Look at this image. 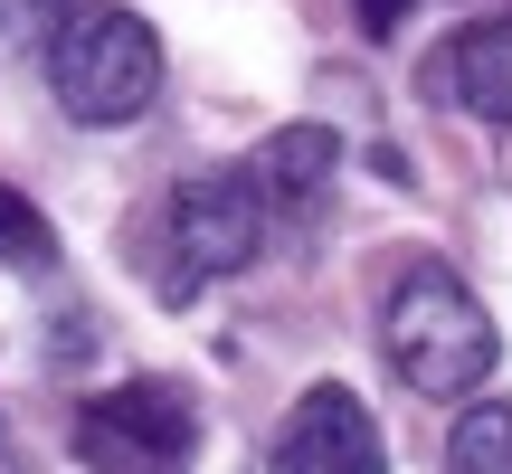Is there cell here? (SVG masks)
<instances>
[{
    "mask_svg": "<svg viewBox=\"0 0 512 474\" xmlns=\"http://www.w3.org/2000/svg\"><path fill=\"white\" fill-rule=\"evenodd\" d=\"M380 342H389V370H399L418 399H465V389H484L494 361H503L494 313H484L475 285H456L446 266H408L399 285H389Z\"/></svg>",
    "mask_w": 512,
    "mask_h": 474,
    "instance_id": "obj_1",
    "label": "cell"
},
{
    "mask_svg": "<svg viewBox=\"0 0 512 474\" xmlns=\"http://www.w3.org/2000/svg\"><path fill=\"white\" fill-rule=\"evenodd\" d=\"M48 86L95 133L133 124L162 95V38H152V19L114 10V0H67L57 29H48Z\"/></svg>",
    "mask_w": 512,
    "mask_h": 474,
    "instance_id": "obj_2",
    "label": "cell"
},
{
    "mask_svg": "<svg viewBox=\"0 0 512 474\" xmlns=\"http://www.w3.org/2000/svg\"><path fill=\"white\" fill-rule=\"evenodd\" d=\"M266 247V200L247 171H190L162 200V304H190L200 285L238 275Z\"/></svg>",
    "mask_w": 512,
    "mask_h": 474,
    "instance_id": "obj_3",
    "label": "cell"
},
{
    "mask_svg": "<svg viewBox=\"0 0 512 474\" xmlns=\"http://www.w3.org/2000/svg\"><path fill=\"white\" fill-rule=\"evenodd\" d=\"M200 446V418L171 380H124L76 408V456L95 474H181Z\"/></svg>",
    "mask_w": 512,
    "mask_h": 474,
    "instance_id": "obj_4",
    "label": "cell"
},
{
    "mask_svg": "<svg viewBox=\"0 0 512 474\" xmlns=\"http://www.w3.org/2000/svg\"><path fill=\"white\" fill-rule=\"evenodd\" d=\"M266 474H389L380 418L361 408V389L313 380L304 399L285 408V427H275V456H266Z\"/></svg>",
    "mask_w": 512,
    "mask_h": 474,
    "instance_id": "obj_5",
    "label": "cell"
},
{
    "mask_svg": "<svg viewBox=\"0 0 512 474\" xmlns=\"http://www.w3.org/2000/svg\"><path fill=\"white\" fill-rule=\"evenodd\" d=\"M427 95L475 114V124H512V10L446 38V48L427 57Z\"/></svg>",
    "mask_w": 512,
    "mask_h": 474,
    "instance_id": "obj_6",
    "label": "cell"
},
{
    "mask_svg": "<svg viewBox=\"0 0 512 474\" xmlns=\"http://www.w3.org/2000/svg\"><path fill=\"white\" fill-rule=\"evenodd\" d=\"M332 162H342L332 124H285V133H275V143L247 162V181H256V200H285V209H304L313 190L332 181Z\"/></svg>",
    "mask_w": 512,
    "mask_h": 474,
    "instance_id": "obj_7",
    "label": "cell"
},
{
    "mask_svg": "<svg viewBox=\"0 0 512 474\" xmlns=\"http://www.w3.org/2000/svg\"><path fill=\"white\" fill-rule=\"evenodd\" d=\"M446 474H512V399H475L446 437Z\"/></svg>",
    "mask_w": 512,
    "mask_h": 474,
    "instance_id": "obj_8",
    "label": "cell"
},
{
    "mask_svg": "<svg viewBox=\"0 0 512 474\" xmlns=\"http://www.w3.org/2000/svg\"><path fill=\"white\" fill-rule=\"evenodd\" d=\"M0 266H19V275H48L57 266V228L38 219L10 181H0Z\"/></svg>",
    "mask_w": 512,
    "mask_h": 474,
    "instance_id": "obj_9",
    "label": "cell"
},
{
    "mask_svg": "<svg viewBox=\"0 0 512 474\" xmlns=\"http://www.w3.org/2000/svg\"><path fill=\"white\" fill-rule=\"evenodd\" d=\"M351 10H361V29H370V38H389L408 10H418V0H351Z\"/></svg>",
    "mask_w": 512,
    "mask_h": 474,
    "instance_id": "obj_10",
    "label": "cell"
}]
</instances>
